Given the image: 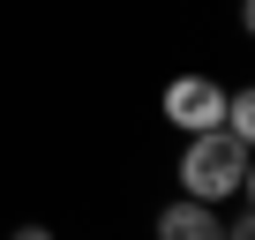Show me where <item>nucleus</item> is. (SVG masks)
I'll return each mask as SVG.
<instances>
[{"instance_id": "nucleus-1", "label": "nucleus", "mask_w": 255, "mask_h": 240, "mask_svg": "<svg viewBox=\"0 0 255 240\" xmlns=\"http://www.w3.org/2000/svg\"><path fill=\"white\" fill-rule=\"evenodd\" d=\"M248 143H233L225 128H210V135H188V150H180V195L188 203H233L240 195V180H248Z\"/></svg>"}, {"instance_id": "nucleus-3", "label": "nucleus", "mask_w": 255, "mask_h": 240, "mask_svg": "<svg viewBox=\"0 0 255 240\" xmlns=\"http://www.w3.org/2000/svg\"><path fill=\"white\" fill-rule=\"evenodd\" d=\"M158 240H225V218L210 210V203H165L158 210Z\"/></svg>"}, {"instance_id": "nucleus-7", "label": "nucleus", "mask_w": 255, "mask_h": 240, "mask_svg": "<svg viewBox=\"0 0 255 240\" xmlns=\"http://www.w3.org/2000/svg\"><path fill=\"white\" fill-rule=\"evenodd\" d=\"M240 195H248V218H255V158H248V180H240Z\"/></svg>"}, {"instance_id": "nucleus-8", "label": "nucleus", "mask_w": 255, "mask_h": 240, "mask_svg": "<svg viewBox=\"0 0 255 240\" xmlns=\"http://www.w3.org/2000/svg\"><path fill=\"white\" fill-rule=\"evenodd\" d=\"M240 30H248V38H255V0H240Z\"/></svg>"}, {"instance_id": "nucleus-6", "label": "nucleus", "mask_w": 255, "mask_h": 240, "mask_svg": "<svg viewBox=\"0 0 255 240\" xmlns=\"http://www.w3.org/2000/svg\"><path fill=\"white\" fill-rule=\"evenodd\" d=\"M8 240H53V233H45V225H15Z\"/></svg>"}, {"instance_id": "nucleus-4", "label": "nucleus", "mask_w": 255, "mask_h": 240, "mask_svg": "<svg viewBox=\"0 0 255 240\" xmlns=\"http://www.w3.org/2000/svg\"><path fill=\"white\" fill-rule=\"evenodd\" d=\"M225 135L255 150V83L248 90H225Z\"/></svg>"}, {"instance_id": "nucleus-2", "label": "nucleus", "mask_w": 255, "mask_h": 240, "mask_svg": "<svg viewBox=\"0 0 255 240\" xmlns=\"http://www.w3.org/2000/svg\"><path fill=\"white\" fill-rule=\"evenodd\" d=\"M165 120L180 135H210V128H225V83L218 75H173L165 83Z\"/></svg>"}, {"instance_id": "nucleus-5", "label": "nucleus", "mask_w": 255, "mask_h": 240, "mask_svg": "<svg viewBox=\"0 0 255 240\" xmlns=\"http://www.w3.org/2000/svg\"><path fill=\"white\" fill-rule=\"evenodd\" d=\"M225 240H255V218H248V210H240V218H233V225H225Z\"/></svg>"}]
</instances>
